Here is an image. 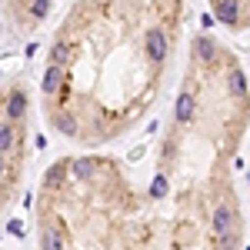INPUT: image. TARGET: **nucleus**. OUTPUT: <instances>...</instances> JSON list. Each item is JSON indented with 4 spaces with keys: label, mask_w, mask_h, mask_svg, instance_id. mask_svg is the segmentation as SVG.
<instances>
[{
    "label": "nucleus",
    "mask_w": 250,
    "mask_h": 250,
    "mask_svg": "<svg viewBox=\"0 0 250 250\" xmlns=\"http://www.w3.org/2000/svg\"><path fill=\"white\" fill-rule=\"evenodd\" d=\"M247 127L240 57L197 34L147 173L94 150L43 170L34 200L40 250H240L237 160Z\"/></svg>",
    "instance_id": "f257e3e1"
},
{
    "label": "nucleus",
    "mask_w": 250,
    "mask_h": 250,
    "mask_svg": "<svg viewBox=\"0 0 250 250\" xmlns=\"http://www.w3.org/2000/svg\"><path fill=\"white\" fill-rule=\"evenodd\" d=\"M187 23V0H74L40 74L50 134L100 150L157 107Z\"/></svg>",
    "instance_id": "f03ea898"
},
{
    "label": "nucleus",
    "mask_w": 250,
    "mask_h": 250,
    "mask_svg": "<svg viewBox=\"0 0 250 250\" xmlns=\"http://www.w3.org/2000/svg\"><path fill=\"white\" fill-rule=\"evenodd\" d=\"M30 157V94L27 87L0 83V213L17 197Z\"/></svg>",
    "instance_id": "7ed1b4c3"
},
{
    "label": "nucleus",
    "mask_w": 250,
    "mask_h": 250,
    "mask_svg": "<svg viewBox=\"0 0 250 250\" xmlns=\"http://www.w3.org/2000/svg\"><path fill=\"white\" fill-rule=\"evenodd\" d=\"M50 7L54 0H0V23L7 34L27 37L43 27V20L50 17Z\"/></svg>",
    "instance_id": "20e7f679"
},
{
    "label": "nucleus",
    "mask_w": 250,
    "mask_h": 250,
    "mask_svg": "<svg viewBox=\"0 0 250 250\" xmlns=\"http://www.w3.org/2000/svg\"><path fill=\"white\" fill-rule=\"evenodd\" d=\"M220 27L233 34H250V0H207Z\"/></svg>",
    "instance_id": "39448f33"
}]
</instances>
